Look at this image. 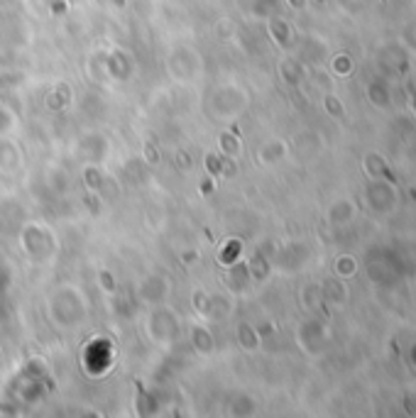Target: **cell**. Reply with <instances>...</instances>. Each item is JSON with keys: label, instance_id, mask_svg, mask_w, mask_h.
Wrapping results in <instances>:
<instances>
[{"label": "cell", "instance_id": "cell-1", "mask_svg": "<svg viewBox=\"0 0 416 418\" xmlns=\"http://www.w3.org/2000/svg\"><path fill=\"white\" fill-rule=\"evenodd\" d=\"M372 103L374 106H387L389 103V93L384 86H377V84L372 86Z\"/></svg>", "mask_w": 416, "mask_h": 418}]
</instances>
